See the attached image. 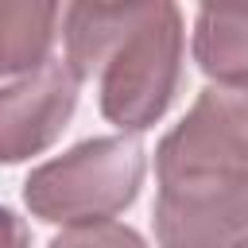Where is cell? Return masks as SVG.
Masks as SVG:
<instances>
[{"mask_svg":"<svg viewBox=\"0 0 248 248\" xmlns=\"http://www.w3.org/2000/svg\"><path fill=\"white\" fill-rule=\"evenodd\" d=\"M66 66L97 85V108L124 136L159 124L182 85L186 23L170 0L140 4H66Z\"/></svg>","mask_w":248,"mask_h":248,"instance_id":"1","label":"cell"},{"mask_svg":"<svg viewBox=\"0 0 248 248\" xmlns=\"http://www.w3.org/2000/svg\"><path fill=\"white\" fill-rule=\"evenodd\" d=\"M147 147L140 136H93L70 151L39 163L23 178V205L46 225H97L116 221L143 186Z\"/></svg>","mask_w":248,"mask_h":248,"instance_id":"2","label":"cell"},{"mask_svg":"<svg viewBox=\"0 0 248 248\" xmlns=\"http://www.w3.org/2000/svg\"><path fill=\"white\" fill-rule=\"evenodd\" d=\"M248 178V81H209L155 147V178Z\"/></svg>","mask_w":248,"mask_h":248,"instance_id":"3","label":"cell"},{"mask_svg":"<svg viewBox=\"0 0 248 248\" xmlns=\"http://www.w3.org/2000/svg\"><path fill=\"white\" fill-rule=\"evenodd\" d=\"M155 248H236L248 240V178H163L151 209Z\"/></svg>","mask_w":248,"mask_h":248,"instance_id":"4","label":"cell"},{"mask_svg":"<svg viewBox=\"0 0 248 248\" xmlns=\"http://www.w3.org/2000/svg\"><path fill=\"white\" fill-rule=\"evenodd\" d=\"M78 97L81 81L66 58H50L35 74L0 85V167L50 151L74 120Z\"/></svg>","mask_w":248,"mask_h":248,"instance_id":"5","label":"cell"},{"mask_svg":"<svg viewBox=\"0 0 248 248\" xmlns=\"http://www.w3.org/2000/svg\"><path fill=\"white\" fill-rule=\"evenodd\" d=\"M58 35L62 8L54 0H0V81L46 66Z\"/></svg>","mask_w":248,"mask_h":248,"instance_id":"6","label":"cell"},{"mask_svg":"<svg viewBox=\"0 0 248 248\" xmlns=\"http://www.w3.org/2000/svg\"><path fill=\"white\" fill-rule=\"evenodd\" d=\"M190 54L209 81H248V8H198Z\"/></svg>","mask_w":248,"mask_h":248,"instance_id":"7","label":"cell"},{"mask_svg":"<svg viewBox=\"0 0 248 248\" xmlns=\"http://www.w3.org/2000/svg\"><path fill=\"white\" fill-rule=\"evenodd\" d=\"M46 248H147V240L124 221H97L62 229Z\"/></svg>","mask_w":248,"mask_h":248,"instance_id":"8","label":"cell"},{"mask_svg":"<svg viewBox=\"0 0 248 248\" xmlns=\"http://www.w3.org/2000/svg\"><path fill=\"white\" fill-rule=\"evenodd\" d=\"M0 248H31V229L12 205H0Z\"/></svg>","mask_w":248,"mask_h":248,"instance_id":"9","label":"cell"},{"mask_svg":"<svg viewBox=\"0 0 248 248\" xmlns=\"http://www.w3.org/2000/svg\"><path fill=\"white\" fill-rule=\"evenodd\" d=\"M236 248H248V240H240V244H236Z\"/></svg>","mask_w":248,"mask_h":248,"instance_id":"10","label":"cell"}]
</instances>
